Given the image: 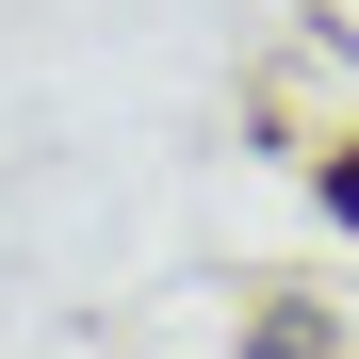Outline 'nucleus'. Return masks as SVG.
Returning <instances> with one entry per match:
<instances>
[{"mask_svg": "<svg viewBox=\"0 0 359 359\" xmlns=\"http://www.w3.org/2000/svg\"><path fill=\"white\" fill-rule=\"evenodd\" d=\"M245 359H343V311H327V294H262V311H245Z\"/></svg>", "mask_w": 359, "mask_h": 359, "instance_id": "f257e3e1", "label": "nucleus"}, {"mask_svg": "<svg viewBox=\"0 0 359 359\" xmlns=\"http://www.w3.org/2000/svg\"><path fill=\"white\" fill-rule=\"evenodd\" d=\"M311 196H327V212L359 229V131H327V147H311Z\"/></svg>", "mask_w": 359, "mask_h": 359, "instance_id": "f03ea898", "label": "nucleus"}]
</instances>
